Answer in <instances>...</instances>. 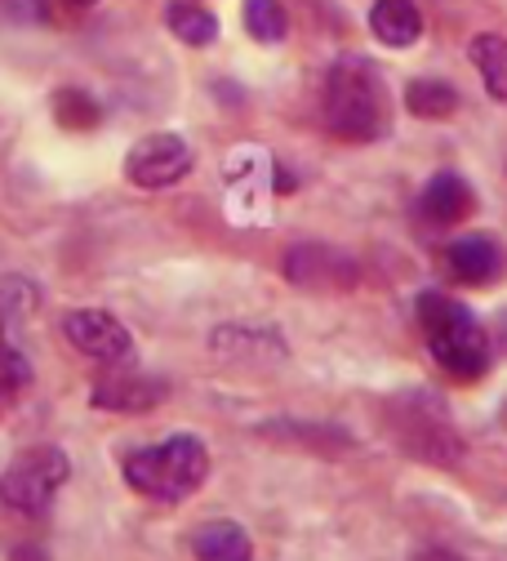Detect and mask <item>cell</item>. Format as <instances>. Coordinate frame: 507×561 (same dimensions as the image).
<instances>
[{
  "label": "cell",
  "mask_w": 507,
  "mask_h": 561,
  "mask_svg": "<svg viewBox=\"0 0 507 561\" xmlns=\"http://www.w3.org/2000/svg\"><path fill=\"white\" fill-rule=\"evenodd\" d=\"M67 472H71V463L62 450H54V446L27 450L5 468V477H0V504L23 513V517H41L54 504Z\"/></svg>",
  "instance_id": "obj_4"
},
{
  "label": "cell",
  "mask_w": 507,
  "mask_h": 561,
  "mask_svg": "<svg viewBox=\"0 0 507 561\" xmlns=\"http://www.w3.org/2000/svg\"><path fill=\"white\" fill-rule=\"evenodd\" d=\"M472 62H476L485 90H489L498 103H507V41L494 36V32H481V36L472 41Z\"/></svg>",
  "instance_id": "obj_15"
},
{
  "label": "cell",
  "mask_w": 507,
  "mask_h": 561,
  "mask_svg": "<svg viewBox=\"0 0 507 561\" xmlns=\"http://www.w3.org/2000/svg\"><path fill=\"white\" fill-rule=\"evenodd\" d=\"M388 125V103L370 67L338 62L325 85V129L343 144H370Z\"/></svg>",
  "instance_id": "obj_3"
},
{
  "label": "cell",
  "mask_w": 507,
  "mask_h": 561,
  "mask_svg": "<svg viewBox=\"0 0 507 561\" xmlns=\"http://www.w3.org/2000/svg\"><path fill=\"white\" fill-rule=\"evenodd\" d=\"M161 397H165L161 383H148V379H138V375H120V379H107V383L94 388V405L99 410H120V414L152 410Z\"/></svg>",
  "instance_id": "obj_12"
},
{
  "label": "cell",
  "mask_w": 507,
  "mask_h": 561,
  "mask_svg": "<svg viewBox=\"0 0 507 561\" xmlns=\"http://www.w3.org/2000/svg\"><path fill=\"white\" fill-rule=\"evenodd\" d=\"M285 276L303 290H352L356 286V263L325 245H299L285 254Z\"/></svg>",
  "instance_id": "obj_7"
},
{
  "label": "cell",
  "mask_w": 507,
  "mask_h": 561,
  "mask_svg": "<svg viewBox=\"0 0 507 561\" xmlns=\"http://www.w3.org/2000/svg\"><path fill=\"white\" fill-rule=\"evenodd\" d=\"M62 334L77 353L94 357V362H125L129 357V330L99 308H81V312H67L62 317Z\"/></svg>",
  "instance_id": "obj_6"
},
{
  "label": "cell",
  "mask_w": 507,
  "mask_h": 561,
  "mask_svg": "<svg viewBox=\"0 0 507 561\" xmlns=\"http://www.w3.org/2000/svg\"><path fill=\"white\" fill-rule=\"evenodd\" d=\"M54 121H58L62 129H94V125L103 121V107H99L85 90L67 85V90L54 94Z\"/></svg>",
  "instance_id": "obj_18"
},
{
  "label": "cell",
  "mask_w": 507,
  "mask_h": 561,
  "mask_svg": "<svg viewBox=\"0 0 507 561\" xmlns=\"http://www.w3.org/2000/svg\"><path fill=\"white\" fill-rule=\"evenodd\" d=\"M192 170V148L178 134H148L125 157V174L134 187H174Z\"/></svg>",
  "instance_id": "obj_5"
},
{
  "label": "cell",
  "mask_w": 507,
  "mask_h": 561,
  "mask_svg": "<svg viewBox=\"0 0 507 561\" xmlns=\"http://www.w3.org/2000/svg\"><path fill=\"white\" fill-rule=\"evenodd\" d=\"M27 383H32V366H27V357H23V353H14V347H10L5 339H0V401L19 397Z\"/></svg>",
  "instance_id": "obj_20"
},
{
  "label": "cell",
  "mask_w": 507,
  "mask_h": 561,
  "mask_svg": "<svg viewBox=\"0 0 507 561\" xmlns=\"http://www.w3.org/2000/svg\"><path fill=\"white\" fill-rule=\"evenodd\" d=\"M401 446L410 455H418L423 463H459L463 459V442L450 424L441 419H427V414H410L401 424Z\"/></svg>",
  "instance_id": "obj_10"
},
{
  "label": "cell",
  "mask_w": 507,
  "mask_h": 561,
  "mask_svg": "<svg viewBox=\"0 0 507 561\" xmlns=\"http://www.w3.org/2000/svg\"><path fill=\"white\" fill-rule=\"evenodd\" d=\"M289 27V14L280 0H245V32L263 45H280Z\"/></svg>",
  "instance_id": "obj_19"
},
{
  "label": "cell",
  "mask_w": 507,
  "mask_h": 561,
  "mask_svg": "<svg viewBox=\"0 0 507 561\" xmlns=\"http://www.w3.org/2000/svg\"><path fill=\"white\" fill-rule=\"evenodd\" d=\"M170 32L183 41V45H214L219 41V19H214L205 5H192V0H178L170 5Z\"/></svg>",
  "instance_id": "obj_16"
},
{
  "label": "cell",
  "mask_w": 507,
  "mask_h": 561,
  "mask_svg": "<svg viewBox=\"0 0 507 561\" xmlns=\"http://www.w3.org/2000/svg\"><path fill=\"white\" fill-rule=\"evenodd\" d=\"M450 272L463 280V286H494L498 276H507V254L498 241L489 237H463L446 250Z\"/></svg>",
  "instance_id": "obj_9"
},
{
  "label": "cell",
  "mask_w": 507,
  "mask_h": 561,
  "mask_svg": "<svg viewBox=\"0 0 507 561\" xmlns=\"http://www.w3.org/2000/svg\"><path fill=\"white\" fill-rule=\"evenodd\" d=\"M405 107L423 121H446L459 112V94L446 85V81H414L405 90Z\"/></svg>",
  "instance_id": "obj_17"
},
{
  "label": "cell",
  "mask_w": 507,
  "mask_h": 561,
  "mask_svg": "<svg viewBox=\"0 0 507 561\" xmlns=\"http://www.w3.org/2000/svg\"><path fill=\"white\" fill-rule=\"evenodd\" d=\"M414 561H463V557H459L454 548H423Z\"/></svg>",
  "instance_id": "obj_21"
},
{
  "label": "cell",
  "mask_w": 507,
  "mask_h": 561,
  "mask_svg": "<svg viewBox=\"0 0 507 561\" xmlns=\"http://www.w3.org/2000/svg\"><path fill=\"white\" fill-rule=\"evenodd\" d=\"M209 347H214V353H223V357H258V353H267L276 362L285 357V347H280V339L272 330H237V325H223V330H214Z\"/></svg>",
  "instance_id": "obj_14"
},
{
  "label": "cell",
  "mask_w": 507,
  "mask_h": 561,
  "mask_svg": "<svg viewBox=\"0 0 507 561\" xmlns=\"http://www.w3.org/2000/svg\"><path fill=\"white\" fill-rule=\"evenodd\" d=\"M418 325L427 339V353L450 379L459 383H476L489 370V339L481 330V321L450 295L427 290L418 295Z\"/></svg>",
  "instance_id": "obj_1"
},
{
  "label": "cell",
  "mask_w": 507,
  "mask_h": 561,
  "mask_svg": "<svg viewBox=\"0 0 507 561\" xmlns=\"http://www.w3.org/2000/svg\"><path fill=\"white\" fill-rule=\"evenodd\" d=\"M71 5H94V0H71Z\"/></svg>",
  "instance_id": "obj_22"
},
{
  "label": "cell",
  "mask_w": 507,
  "mask_h": 561,
  "mask_svg": "<svg viewBox=\"0 0 507 561\" xmlns=\"http://www.w3.org/2000/svg\"><path fill=\"white\" fill-rule=\"evenodd\" d=\"M472 209H476V196L459 174H437L418 196V215L427 228H459L472 219Z\"/></svg>",
  "instance_id": "obj_8"
},
{
  "label": "cell",
  "mask_w": 507,
  "mask_h": 561,
  "mask_svg": "<svg viewBox=\"0 0 507 561\" xmlns=\"http://www.w3.org/2000/svg\"><path fill=\"white\" fill-rule=\"evenodd\" d=\"M370 32L383 41V45H414L418 32H423V14L414 0H375V10H370Z\"/></svg>",
  "instance_id": "obj_11"
},
{
  "label": "cell",
  "mask_w": 507,
  "mask_h": 561,
  "mask_svg": "<svg viewBox=\"0 0 507 561\" xmlns=\"http://www.w3.org/2000/svg\"><path fill=\"white\" fill-rule=\"evenodd\" d=\"M196 561H250V535L232 522H209L192 535Z\"/></svg>",
  "instance_id": "obj_13"
},
{
  "label": "cell",
  "mask_w": 507,
  "mask_h": 561,
  "mask_svg": "<svg viewBox=\"0 0 507 561\" xmlns=\"http://www.w3.org/2000/svg\"><path fill=\"white\" fill-rule=\"evenodd\" d=\"M205 477H209V450L192 433H174L161 446L125 455L129 490H138V495H148V500H161V504L192 500L196 490L205 485Z\"/></svg>",
  "instance_id": "obj_2"
}]
</instances>
